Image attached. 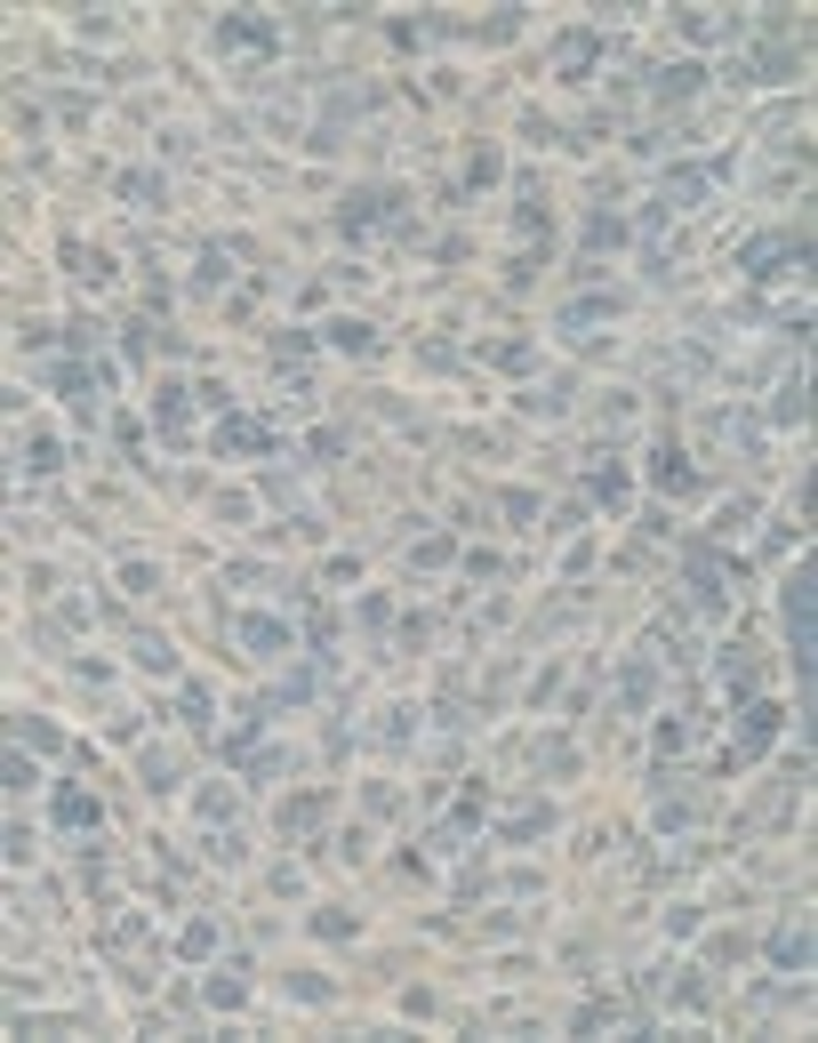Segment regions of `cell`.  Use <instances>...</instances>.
Here are the masks:
<instances>
[{
  "instance_id": "20",
  "label": "cell",
  "mask_w": 818,
  "mask_h": 1043,
  "mask_svg": "<svg viewBox=\"0 0 818 1043\" xmlns=\"http://www.w3.org/2000/svg\"><path fill=\"white\" fill-rule=\"evenodd\" d=\"M321 338H330L337 354H370V345H378V330H370V321H321Z\"/></svg>"
},
{
  "instance_id": "6",
  "label": "cell",
  "mask_w": 818,
  "mask_h": 1043,
  "mask_svg": "<svg viewBox=\"0 0 818 1043\" xmlns=\"http://www.w3.org/2000/svg\"><path fill=\"white\" fill-rule=\"evenodd\" d=\"M595 65H602V33H595V25H570V33L554 40V73H562V80H586Z\"/></svg>"
},
{
  "instance_id": "37",
  "label": "cell",
  "mask_w": 818,
  "mask_h": 1043,
  "mask_svg": "<svg viewBox=\"0 0 818 1043\" xmlns=\"http://www.w3.org/2000/svg\"><path fill=\"white\" fill-rule=\"evenodd\" d=\"M186 723H193V730H209V723H217V714H209V690H186Z\"/></svg>"
},
{
  "instance_id": "32",
  "label": "cell",
  "mask_w": 818,
  "mask_h": 1043,
  "mask_svg": "<svg viewBox=\"0 0 818 1043\" xmlns=\"http://www.w3.org/2000/svg\"><path fill=\"white\" fill-rule=\"evenodd\" d=\"M489 361H498V370H529V345L506 338V345H489Z\"/></svg>"
},
{
  "instance_id": "14",
  "label": "cell",
  "mask_w": 818,
  "mask_h": 1043,
  "mask_svg": "<svg viewBox=\"0 0 818 1043\" xmlns=\"http://www.w3.org/2000/svg\"><path fill=\"white\" fill-rule=\"evenodd\" d=\"M699 80H706V65H690V56H674V65H659V73H650V97H659V105H682V97L699 89Z\"/></svg>"
},
{
  "instance_id": "19",
  "label": "cell",
  "mask_w": 818,
  "mask_h": 1043,
  "mask_svg": "<svg viewBox=\"0 0 818 1043\" xmlns=\"http://www.w3.org/2000/svg\"><path fill=\"white\" fill-rule=\"evenodd\" d=\"M153 425H161V434H186V385H161V394H153Z\"/></svg>"
},
{
  "instance_id": "38",
  "label": "cell",
  "mask_w": 818,
  "mask_h": 1043,
  "mask_svg": "<svg viewBox=\"0 0 818 1043\" xmlns=\"http://www.w3.org/2000/svg\"><path fill=\"white\" fill-rule=\"evenodd\" d=\"M145 787L161 794V787H177V771H169V754H145Z\"/></svg>"
},
{
  "instance_id": "10",
  "label": "cell",
  "mask_w": 818,
  "mask_h": 1043,
  "mask_svg": "<svg viewBox=\"0 0 818 1043\" xmlns=\"http://www.w3.org/2000/svg\"><path fill=\"white\" fill-rule=\"evenodd\" d=\"M618 314H626V297H610V290H602V297L562 305V321H554V330H562V338H595V321H618Z\"/></svg>"
},
{
  "instance_id": "31",
  "label": "cell",
  "mask_w": 818,
  "mask_h": 1043,
  "mask_svg": "<svg viewBox=\"0 0 818 1043\" xmlns=\"http://www.w3.org/2000/svg\"><path fill=\"white\" fill-rule=\"evenodd\" d=\"M177 947H186V955H193V964H201V955H209V947H217V924H186V939H177Z\"/></svg>"
},
{
  "instance_id": "2",
  "label": "cell",
  "mask_w": 818,
  "mask_h": 1043,
  "mask_svg": "<svg viewBox=\"0 0 818 1043\" xmlns=\"http://www.w3.org/2000/svg\"><path fill=\"white\" fill-rule=\"evenodd\" d=\"M337 225L345 233H409V201L401 193H385V186H361V193H345L337 201Z\"/></svg>"
},
{
  "instance_id": "12",
  "label": "cell",
  "mask_w": 818,
  "mask_h": 1043,
  "mask_svg": "<svg viewBox=\"0 0 818 1043\" xmlns=\"http://www.w3.org/2000/svg\"><path fill=\"white\" fill-rule=\"evenodd\" d=\"M49 385L73 402L80 418H89V410H97V394H105V378H97V370H80V361H56V370H49Z\"/></svg>"
},
{
  "instance_id": "28",
  "label": "cell",
  "mask_w": 818,
  "mask_h": 1043,
  "mask_svg": "<svg viewBox=\"0 0 818 1043\" xmlns=\"http://www.w3.org/2000/svg\"><path fill=\"white\" fill-rule=\"evenodd\" d=\"M120 193H129L137 209H153V201H161V177H145V169H129V177H120Z\"/></svg>"
},
{
  "instance_id": "35",
  "label": "cell",
  "mask_w": 818,
  "mask_h": 1043,
  "mask_svg": "<svg viewBox=\"0 0 818 1043\" xmlns=\"http://www.w3.org/2000/svg\"><path fill=\"white\" fill-rule=\"evenodd\" d=\"M489 177H498V153H489V145H482L474 161H465V186H489Z\"/></svg>"
},
{
  "instance_id": "17",
  "label": "cell",
  "mask_w": 818,
  "mask_h": 1043,
  "mask_svg": "<svg viewBox=\"0 0 818 1043\" xmlns=\"http://www.w3.org/2000/svg\"><path fill=\"white\" fill-rule=\"evenodd\" d=\"M241 643H250L257 659H281V650H290V626L265 619V610H250V619H241Z\"/></svg>"
},
{
  "instance_id": "18",
  "label": "cell",
  "mask_w": 818,
  "mask_h": 1043,
  "mask_svg": "<svg viewBox=\"0 0 818 1043\" xmlns=\"http://www.w3.org/2000/svg\"><path fill=\"white\" fill-rule=\"evenodd\" d=\"M586 489H595L602 506H626V466L618 458H602V466H586Z\"/></svg>"
},
{
  "instance_id": "7",
  "label": "cell",
  "mask_w": 818,
  "mask_h": 1043,
  "mask_svg": "<svg viewBox=\"0 0 818 1043\" xmlns=\"http://www.w3.org/2000/svg\"><path fill=\"white\" fill-rule=\"evenodd\" d=\"M273 442H281L273 418H250V410H233V418L217 425V449H225V458H250V449H273Z\"/></svg>"
},
{
  "instance_id": "29",
  "label": "cell",
  "mask_w": 818,
  "mask_h": 1043,
  "mask_svg": "<svg viewBox=\"0 0 818 1043\" xmlns=\"http://www.w3.org/2000/svg\"><path fill=\"white\" fill-rule=\"evenodd\" d=\"M449 555H458V546H449V538H418V546H409V562H418V570H442Z\"/></svg>"
},
{
  "instance_id": "26",
  "label": "cell",
  "mask_w": 818,
  "mask_h": 1043,
  "mask_svg": "<svg viewBox=\"0 0 818 1043\" xmlns=\"http://www.w3.org/2000/svg\"><path fill=\"white\" fill-rule=\"evenodd\" d=\"M546 827H554V811H514V819H506V843H529V835H546Z\"/></svg>"
},
{
  "instance_id": "22",
  "label": "cell",
  "mask_w": 818,
  "mask_h": 1043,
  "mask_svg": "<svg viewBox=\"0 0 818 1043\" xmlns=\"http://www.w3.org/2000/svg\"><path fill=\"white\" fill-rule=\"evenodd\" d=\"M618 241H626V217H610V209H595V217H586V250H618Z\"/></svg>"
},
{
  "instance_id": "11",
  "label": "cell",
  "mask_w": 818,
  "mask_h": 1043,
  "mask_svg": "<svg viewBox=\"0 0 818 1043\" xmlns=\"http://www.w3.org/2000/svg\"><path fill=\"white\" fill-rule=\"evenodd\" d=\"M650 482H659L666 498H682V489H699V466H690L674 442H659V449H650Z\"/></svg>"
},
{
  "instance_id": "23",
  "label": "cell",
  "mask_w": 818,
  "mask_h": 1043,
  "mask_svg": "<svg viewBox=\"0 0 818 1043\" xmlns=\"http://www.w3.org/2000/svg\"><path fill=\"white\" fill-rule=\"evenodd\" d=\"M682 33H690V40H730V33H739V16H706V9H682Z\"/></svg>"
},
{
  "instance_id": "34",
  "label": "cell",
  "mask_w": 818,
  "mask_h": 1043,
  "mask_svg": "<svg viewBox=\"0 0 818 1043\" xmlns=\"http://www.w3.org/2000/svg\"><path fill=\"white\" fill-rule=\"evenodd\" d=\"M290 995H305V1004H330V979H314V971H297V979H290Z\"/></svg>"
},
{
  "instance_id": "4",
  "label": "cell",
  "mask_w": 818,
  "mask_h": 1043,
  "mask_svg": "<svg viewBox=\"0 0 818 1043\" xmlns=\"http://www.w3.org/2000/svg\"><path fill=\"white\" fill-rule=\"evenodd\" d=\"M810 595H818L810 570H794L787 578V634H794V674H803V683H810V643H818L810 634Z\"/></svg>"
},
{
  "instance_id": "24",
  "label": "cell",
  "mask_w": 818,
  "mask_h": 1043,
  "mask_svg": "<svg viewBox=\"0 0 818 1043\" xmlns=\"http://www.w3.org/2000/svg\"><path fill=\"white\" fill-rule=\"evenodd\" d=\"M65 265H73V274H80V281H89V290H105V281H113V265H105V257H97V250H80V241H73V250H65Z\"/></svg>"
},
{
  "instance_id": "39",
  "label": "cell",
  "mask_w": 818,
  "mask_h": 1043,
  "mask_svg": "<svg viewBox=\"0 0 818 1043\" xmlns=\"http://www.w3.org/2000/svg\"><path fill=\"white\" fill-rule=\"evenodd\" d=\"M314 931H321V939H345V931H354V915H337V907H321V915H314Z\"/></svg>"
},
{
  "instance_id": "5",
  "label": "cell",
  "mask_w": 818,
  "mask_h": 1043,
  "mask_svg": "<svg viewBox=\"0 0 818 1043\" xmlns=\"http://www.w3.org/2000/svg\"><path fill=\"white\" fill-rule=\"evenodd\" d=\"M714 177H730V161H706V169H699V161H682V169H666V209H699V201L714 193Z\"/></svg>"
},
{
  "instance_id": "8",
  "label": "cell",
  "mask_w": 818,
  "mask_h": 1043,
  "mask_svg": "<svg viewBox=\"0 0 818 1043\" xmlns=\"http://www.w3.org/2000/svg\"><path fill=\"white\" fill-rule=\"evenodd\" d=\"M690 595H699V610H730V595H739V586L723 578V562H714V546L690 555Z\"/></svg>"
},
{
  "instance_id": "25",
  "label": "cell",
  "mask_w": 818,
  "mask_h": 1043,
  "mask_svg": "<svg viewBox=\"0 0 818 1043\" xmlns=\"http://www.w3.org/2000/svg\"><path fill=\"white\" fill-rule=\"evenodd\" d=\"M787 73H794V56H787V49H763L754 65H739V80H787Z\"/></svg>"
},
{
  "instance_id": "16",
  "label": "cell",
  "mask_w": 818,
  "mask_h": 1043,
  "mask_svg": "<svg viewBox=\"0 0 818 1043\" xmlns=\"http://www.w3.org/2000/svg\"><path fill=\"white\" fill-rule=\"evenodd\" d=\"M770 964H779V971H810V924H803V915L770 931Z\"/></svg>"
},
{
  "instance_id": "21",
  "label": "cell",
  "mask_w": 818,
  "mask_h": 1043,
  "mask_svg": "<svg viewBox=\"0 0 818 1043\" xmlns=\"http://www.w3.org/2000/svg\"><path fill=\"white\" fill-rule=\"evenodd\" d=\"M321 819H330V794H297V803L281 811V827H290V835H314Z\"/></svg>"
},
{
  "instance_id": "27",
  "label": "cell",
  "mask_w": 818,
  "mask_h": 1043,
  "mask_svg": "<svg viewBox=\"0 0 818 1043\" xmlns=\"http://www.w3.org/2000/svg\"><path fill=\"white\" fill-rule=\"evenodd\" d=\"M803 410H810V402H803V378H794V385H787V394H779V402H770V418H779V425H803Z\"/></svg>"
},
{
  "instance_id": "9",
  "label": "cell",
  "mask_w": 818,
  "mask_h": 1043,
  "mask_svg": "<svg viewBox=\"0 0 818 1043\" xmlns=\"http://www.w3.org/2000/svg\"><path fill=\"white\" fill-rule=\"evenodd\" d=\"M217 49H281L273 16H217Z\"/></svg>"
},
{
  "instance_id": "36",
  "label": "cell",
  "mask_w": 818,
  "mask_h": 1043,
  "mask_svg": "<svg viewBox=\"0 0 818 1043\" xmlns=\"http://www.w3.org/2000/svg\"><path fill=\"white\" fill-rule=\"evenodd\" d=\"M225 274H233V257H225V250H209V257H201V290H217Z\"/></svg>"
},
{
  "instance_id": "33",
  "label": "cell",
  "mask_w": 818,
  "mask_h": 1043,
  "mask_svg": "<svg viewBox=\"0 0 818 1043\" xmlns=\"http://www.w3.org/2000/svg\"><path fill=\"white\" fill-rule=\"evenodd\" d=\"M137 659H145L153 674H169V666H177V650H169V643H161V634H153V643H137Z\"/></svg>"
},
{
  "instance_id": "15",
  "label": "cell",
  "mask_w": 818,
  "mask_h": 1043,
  "mask_svg": "<svg viewBox=\"0 0 818 1043\" xmlns=\"http://www.w3.org/2000/svg\"><path fill=\"white\" fill-rule=\"evenodd\" d=\"M474 827H482V794H465V803L449 811V819H442L434 835H425V843H434V858H449V851H458V843H465V835H474Z\"/></svg>"
},
{
  "instance_id": "1",
  "label": "cell",
  "mask_w": 818,
  "mask_h": 1043,
  "mask_svg": "<svg viewBox=\"0 0 818 1043\" xmlns=\"http://www.w3.org/2000/svg\"><path fill=\"white\" fill-rule=\"evenodd\" d=\"M803 265H810V233H794V225L754 233L746 250H739V274H746V281H787V274H803Z\"/></svg>"
},
{
  "instance_id": "13",
  "label": "cell",
  "mask_w": 818,
  "mask_h": 1043,
  "mask_svg": "<svg viewBox=\"0 0 818 1043\" xmlns=\"http://www.w3.org/2000/svg\"><path fill=\"white\" fill-rule=\"evenodd\" d=\"M56 827L97 835V827H105V803H97V794H80V787H56Z\"/></svg>"
},
{
  "instance_id": "3",
  "label": "cell",
  "mask_w": 818,
  "mask_h": 1043,
  "mask_svg": "<svg viewBox=\"0 0 818 1043\" xmlns=\"http://www.w3.org/2000/svg\"><path fill=\"white\" fill-rule=\"evenodd\" d=\"M779 723H787V707H770V699H746V707H739V739H730V754H723L714 771L730 779L739 763H754V754H763L770 739H779Z\"/></svg>"
},
{
  "instance_id": "30",
  "label": "cell",
  "mask_w": 818,
  "mask_h": 1043,
  "mask_svg": "<svg viewBox=\"0 0 818 1043\" xmlns=\"http://www.w3.org/2000/svg\"><path fill=\"white\" fill-rule=\"evenodd\" d=\"M241 995H250L241 979H217V971H209V1004H217V1012H241Z\"/></svg>"
}]
</instances>
